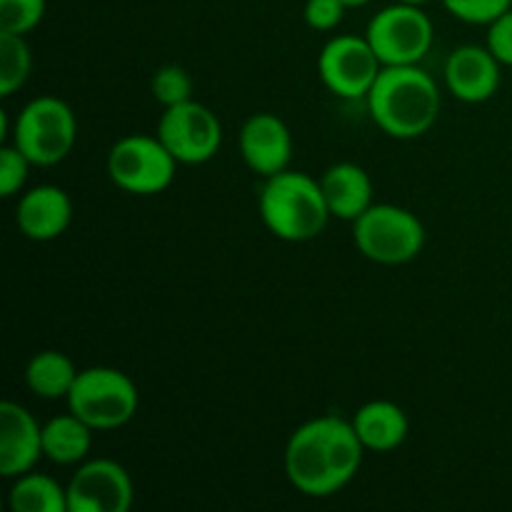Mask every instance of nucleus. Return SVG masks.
Listing matches in <instances>:
<instances>
[{
  "label": "nucleus",
  "instance_id": "obj_1",
  "mask_svg": "<svg viewBox=\"0 0 512 512\" xmlns=\"http://www.w3.org/2000/svg\"><path fill=\"white\" fill-rule=\"evenodd\" d=\"M365 445L350 420L320 415L293 430L285 445V473L308 498H330L353 483L363 465Z\"/></svg>",
  "mask_w": 512,
  "mask_h": 512
},
{
  "label": "nucleus",
  "instance_id": "obj_2",
  "mask_svg": "<svg viewBox=\"0 0 512 512\" xmlns=\"http://www.w3.org/2000/svg\"><path fill=\"white\" fill-rule=\"evenodd\" d=\"M370 118L383 133L413 140L428 133L440 115V88L418 65H385L368 93Z\"/></svg>",
  "mask_w": 512,
  "mask_h": 512
},
{
  "label": "nucleus",
  "instance_id": "obj_3",
  "mask_svg": "<svg viewBox=\"0 0 512 512\" xmlns=\"http://www.w3.org/2000/svg\"><path fill=\"white\" fill-rule=\"evenodd\" d=\"M258 205L265 228L285 243L315 240L333 218L320 180L290 168L265 178Z\"/></svg>",
  "mask_w": 512,
  "mask_h": 512
},
{
  "label": "nucleus",
  "instance_id": "obj_4",
  "mask_svg": "<svg viewBox=\"0 0 512 512\" xmlns=\"http://www.w3.org/2000/svg\"><path fill=\"white\" fill-rule=\"evenodd\" d=\"M353 243L358 253L373 263L403 265L423 253L425 225L408 208L373 203L353 220Z\"/></svg>",
  "mask_w": 512,
  "mask_h": 512
},
{
  "label": "nucleus",
  "instance_id": "obj_5",
  "mask_svg": "<svg viewBox=\"0 0 512 512\" xmlns=\"http://www.w3.org/2000/svg\"><path fill=\"white\" fill-rule=\"evenodd\" d=\"M78 120L73 108L55 95H40L25 103L13 125V145L40 168L58 165L73 153Z\"/></svg>",
  "mask_w": 512,
  "mask_h": 512
},
{
  "label": "nucleus",
  "instance_id": "obj_6",
  "mask_svg": "<svg viewBox=\"0 0 512 512\" xmlns=\"http://www.w3.org/2000/svg\"><path fill=\"white\" fill-rule=\"evenodd\" d=\"M140 405V393L133 378L123 370L95 365L78 373L73 390L68 395V410L93 430H115L135 418Z\"/></svg>",
  "mask_w": 512,
  "mask_h": 512
},
{
  "label": "nucleus",
  "instance_id": "obj_7",
  "mask_svg": "<svg viewBox=\"0 0 512 512\" xmlns=\"http://www.w3.org/2000/svg\"><path fill=\"white\" fill-rule=\"evenodd\" d=\"M178 165L158 135H125L108 153L110 180L130 195H158L168 190Z\"/></svg>",
  "mask_w": 512,
  "mask_h": 512
},
{
  "label": "nucleus",
  "instance_id": "obj_8",
  "mask_svg": "<svg viewBox=\"0 0 512 512\" xmlns=\"http://www.w3.org/2000/svg\"><path fill=\"white\" fill-rule=\"evenodd\" d=\"M365 38L385 65H418L433 45V20L423 5H388L373 15Z\"/></svg>",
  "mask_w": 512,
  "mask_h": 512
},
{
  "label": "nucleus",
  "instance_id": "obj_9",
  "mask_svg": "<svg viewBox=\"0 0 512 512\" xmlns=\"http://www.w3.org/2000/svg\"><path fill=\"white\" fill-rule=\"evenodd\" d=\"M158 135L180 165H203L223 145L220 118L198 100L165 108L158 120Z\"/></svg>",
  "mask_w": 512,
  "mask_h": 512
},
{
  "label": "nucleus",
  "instance_id": "obj_10",
  "mask_svg": "<svg viewBox=\"0 0 512 512\" xmlns=\"http://www.w3.org/2000/svg\"><path fill=\"white\" fill-rule=\"evenodd\" d=\"M380 70L383 63L365 35H335L325 43L318 58L320 80L330 93L343 100L368 98Z\"/></svg>",
  "mask_w": 512,
  "mask_h": 512
},
{
  "label": "nucleus",
  "instance_id": "obj_11",
  "mask_svg": "<svg viewBox=\"0 0 512 512\" xmlns=\"http://www.w3.org/2000/svg\"><path fill=\"white\" fill-rule=\"evenodd\" d=\"M68 488V512H128L135 488L128 470L110 458L83 460Z\"/></svg>",
  "mask_w": 512,
  "mask_h": 512
},
{
  "label": "nucleus",
  "instance_id": "obj_12",
  "mask_svg": "<svg viewBox=\"0 0 512 512\" xmlns=\"http://www.w3.org/2000/svg\"><path fill=\"white\" fill-rule=\"evenodd\" d=\"M240 155L260 178L288 170L293 158V135L275 113H255L240 128Z\"/></svg>",
  "mask_w": 512,
  "mask_h": 512
},
{
  "label": "nucleus",
  "instance_id": "obj_13",
  "mask_svg": "<svg viewBox=\"0 0 512 512\" xmlns=\"http://www.w3.org/2000/svg\"><path fill=\"white\" fill-rule=\"evenodd\" d=\"M43 458V425L20 403L0 405V475L8 480L30 473Z\"/></svg>",
  "mask_w": 512,
  "mask_h": 512
},
{
  "label": "nucleus",
  "instance_id": "obj_14",
  "mask_svg": "<svg viewBox=\"0 0 512 512\" xmlns=\"http://www.w3.org/2000/svg\"><path fill=\"white\" fill-rule=\"evenodd\" d=\"M500 68L488 45H460L445 60V88L463 103H485L498 93Z\"/></svg>",
  "mask_w": 512,
  "mask_h": 512
},
{
  "label": "nucleus",
  "instance_id": "obj_15",
  "mask_svg": "<svg viewBox=\"0 0 512 512\" xmlns=\"http://www.w3.org/2000/svg\"><path fill=\"white\" fill-rule=\"evenodd\" d=\"M15 223L28 240L50 243L60 238L73 223V200L58 185H35L20 195Z\"/></svg>",
  "mask_w": 512,
  "mask_h": 512
},
{
  "label": "nucleus",
  "instance_id": "obj_16",
  "mask_svg": "<svg viewBox=\"0 0 512 512\" xmlns=\"http://www.w3.org/2000/svg\"><path fill=\"white\" fill-rule=\"evenodd\" d=\"M325 203L333 218L358 220L373 205V180L358 163H335L320 178Z\"/></svg>",
  "mask_w": 512,
  "mask_h": 512
},
{
  "label": "nucleus",
  "instance_id": "obj_17",
  "mask_svg": "<svg viewBox=\"0 0 512 512\" xmlns=\"http://www.w3.org/2000/svg\"><path fill=\"white\" fill-rule=\"evenodd\" d=\"M350 423H353L365 450H373V453H390V450L400 448L410 433L405 410L390 400L365 403L363 408L355 410Z\"/></svg>",
  "mask_w": 512,
  "mask_h": 512
},
{
  "label": "nucleus",
  "instance_id": "obj_18",
  "mask_svg": "<svg viewBox=\"0 0 512 512\" xmlns=\"http://www.w3.org/2000/svg\"><path fill=\"white\" fill-rule=\"evenodd\" d=\"M93 433L75 413H63L43 423V458L55 465H80L93 448Z\"/></svg>",
  "mask_w": 512,
  "mask_h": 512
},
{
  "label": "nucleus",
  "instance_id": "obj_19",
  "mask_svg": "<svg viewBox=\"0 0 512 512\" xmlns=\"http://www.w3.org/2000/svg\"><path fill=\"white\" fill-rule=\"evenodd\" d=\"M80 370L60 350H40L25 365V385L40 400H68Z\"/></svg>",
  "mask_w": 512,
  "mask_h": 512
},
{
  "label": "nucleus",
  "instance_id": "obj_20",
  "mask_svg": "<svg viewBox=\"0 0 512 512\" xmlns=\"http://www.w3.org/2000/svg\"><path fill=\"white\" fill-rule=\"evenodd\" d=\"M13 512H68V488L45 473H30L13 478L8 493Z\"/></svg>",
  "mask_w": 512,
  "mask_h": 512
},
{
  "label": "nucleus",
  "instance_id": "obj_21",
  "mask_svg": "<svg viewBox=\"0 0 512 512\" xmlns=\"http://www.w3.org/2000/svg\"><path fill=\"white\" fill-rule=\"evenodd\" d=\"M33 70V53L25 43V35L0 33V95L10 98L18 93L30 78Z\"/></svg>",
  "mask_w": 512,
  "mask_h": 512
},
{
  "label": "nucleus",
  "instance_id": "obj_22",
  "mask_svg": "<svg viewBox=\"0 0 512 512\" xmlns=\"http://www.w3.org/2000/svg\"><path fill=\"white\" fill-rule=\"evenodd\" d=\"M150 93H153L155 103H160L163 108L188 103V100H193V78L180 65H163L153 73Z\"/></svg>",
  "mask_w": 512,
  "mask_h": 512
},
{
  "label": "nucleus",
  "instance_id": "obj_23",
  "mask_svg": "<svg viewBox=\"0 0 512 512\" xmlns=\"http://www.w3.org/2000/svg\"><path fill=\"white\" fill-rule=\"evenodd\" d=\"M45 8V0H0V33H30L43 23Z\"/></svg>",
  "mask_w": 512,
  "mask_h": 512
},
{
  "label": "nucleus",
  "instance_id": "obj_24",
  "mask_svg": "<svg viewBox=\"0 0 512 512\" xmlns=\"http://www.w3.org/2000/svg\"><path fill=\"white\" fill-rule=\"evenodd\" d=\"M30 168H33V163L18 145H3L0 148V195L3 198L18 195L28 183Z\"/></svg>",
  "mask_w": 512,
  "mask_h": 512
},
{
  "label": "nucleus",
  "instance_id": "obj_25",
  "mask_svg": "<svg viewBox=\"0 0 512 512\" xmlns=\"http://www.w3.org/2000/svg\"><path fill=\"white\" fill-rule=\"evenodd\" d=\"M453 18L470 25H490L512 8V0H443Z\"/></svg>",
  "mask_w": 512,
  "mask_h": 512
},
{
  "label": "nucleus",
  "instance_id": "obj_26",
  "mask_svg": "<svg viewBox=\"0 0 512 512\" xmlns=\"http://www.w3.org/2000/svg\"><path fill=\"white\" fill-rule=\"evenodd\" d=\"M345 10H348V5L343 0H308L303 15L310 28L325 33V30L338 28L340 20L345 18Z\"/></svg>",
  "mask_w": 512,
  "mask_h": 512
},
{
  "label": "nucleus",
  "instance_id": "obj_27",
  "mask_svg": "<svg viewBox=\"0 0 512 512\" xmlns=\"http://www.w3.org/2000/svg\"><path fill=\"white\" fill-rule=\"evenodd\" d=\"M488 50L500 65H512V8L488 25Z\"/></svg>",
  "mask_w": 512,
  "mask_h": 512
},
{
  "label": "nucleus",
  "instance_id": "obj_28",
  "mask_svg": "<svg viewBox=\"0 0 512 512\" xmlns=\"http://www.w3.org/2000/svg\"><path fill=\"white\" fill-rule=\"evenodd\" d=\"M345 5H348V8H360V5H368L370 0H343Z\"/></svg>",
  "mask_w": 512,
  "mask_h": 512
},
{
  "label": "nucleus",
  "instance_id": "obj_29",
  "mask_svg": "<svg viewBox=\"0 0 512 512\" xmlns=\"http://www.w3.org/2000/svg\"><path fill=\"white\" fill-rule=\"evenodd\" d=\"M398 3H410V5H425V3H430V0H398Z\"/></svg>",
  "mask_w": 512,
  "mask_h": 512
}]
</instances>
